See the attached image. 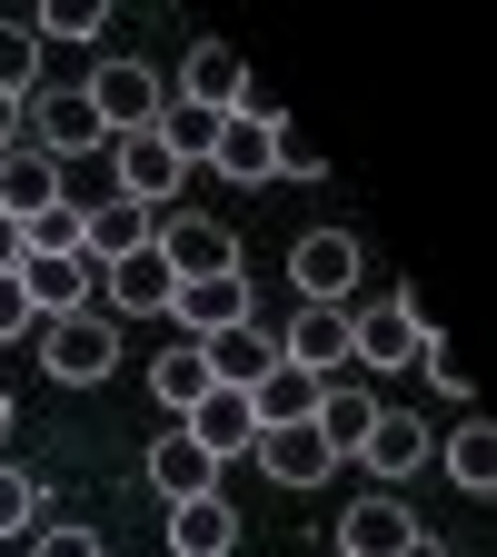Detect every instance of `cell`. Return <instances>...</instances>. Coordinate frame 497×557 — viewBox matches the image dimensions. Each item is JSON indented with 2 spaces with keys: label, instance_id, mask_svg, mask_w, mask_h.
<instances>
[{
  "label": "cell",
  "instance_id": "cell-11",
  "mask_svg": "<svg viewBox=\"0 0 497 557\" xmlns=\"http://www.w3.org/2000/svg\"><path fill=\"white\" fill-rule=\"evenodd\" d=\"M269 129H278V110H269V100H239V110L220 120V139H209V170L239 180V189H259V180H269Z\"/></svg>",
  "mask_w": 497,
  "mask_h": 557
},
{
  "label": "cell",
  "instance_id": "cell-6",
  "mask_svg": "<svg viewBox=\"0 0 497 557\" xmlns=\"http://www.w3.org/2000/svg\"><path fill=\"white\" fill-rule=\"evenodd\" d=\"M100 160H110V189H120L129 209H150V220H160V209L179 199V180H189V170H179V160L160 150V139H150V129H139V139H110V150H100Z\"/></svg>",
  "mask_w": 497,
  "mask_h": 557
},
{
  "label": "cell",
  "instance_id": "cell-17",
  "mask_svg": "<svg viewBox=\"0 0 497 557\" xmlns=\"http://www.w3.org/2000/svg\"><path fill=\"white\" fill-rule=\"evenodd\" d=\"M150 487H160L170 508H179V498H220V458H209L189 429H160V438H150Z\"/></svg>",
  "mask_w": 497,
  "mask_h": 557
},
{
  "label": "cell",
  "instance_id": "cell-33",
  "mask_svg": "<svg viewBox=\"0 0 497 557\" xmlns=\"http://www.w3.org/2000/svg\"><path fill=\"white\" fill-rule=\"evenodd\" d=\"M30 557H110V547H100L90 528H70V518H60V528H30Z\"/></svg>",
  "mask_w": 497,
  "mask_h": 557
},
{
  "label": "cell",
  "instance_id": "cell-31",
  "mask_svg": "<svg viewBox=\"0 0 497 557\" xmlns=\"http://www.w3.org/2000/svg\"><path fill=\"white\" fill-rule=\"evenodd\" d=\"M418 369H428V388H438L448 408H468V369L448 359V338H418Z\"/></svg>",
  "mask_w": 497,
  "mask_h": 557
},
{
  "label": "cell",
  "instance_id": "cell-23",
  "mask_svg": "<svg viewBox=\"0 0 497 557\" xmlns=\"http://www.w3.org/2000/svg\"><path fill=\"white\" fill-rule=\"evenodd\" d=\"M129 249H150V209L100 199L90 220H80V259H90V269H110V259H129Z\"/></svg>",
  "mask_w": 497,
  "mask_h": 557
},
{
  "label": "cell",
  "instance_id": "cell-8",
  "mask_svg": "<svg viewBox=\"0 0 497 557\" xmlns=\"http://www.w3.org/2000/svg\"><path fill=\"white\" fill-rule=\"evenodd\" d=\"M150 249L170 259V278H220V269H239V239L220 230V220H150Z\"/></svg>",
  "mask_w": 497,
  "mask_h": 557
},
{
  "label": "cell",
  "instance_id": "cell-36",
  "mask_svg": "<svg viewBox=\"0 0 497 557\" xmlns=\"http://www.w3.org/2000/svg\"><path fill=\"white\" fill-rule=\"evenodd\" d=\"M0 269H21V230L11 220H0Z\"/></svg>",
  "mask_w": 497,
  "mask_h": 557
},
{
  "label": "cell",
  "instance_id": "cell-18",
  "mask_svg": "<svg viewBox=\"0 0 497 557\" xmlns=\"http://www.w3.org/2000/svg\"><path fill=\"white\" fill-rule=\"evenodd\" d=\"M369 418H378V398H369V379H319V408H309V429L328 438V458H359V438H369Z\"/></svg>",
  "mask_w": 497,
  "mask_h": 557
},
{
  "label": "cell",
  "instance_id": "cell-5",
  "mask_svg": "<svg viewBox=\"0 0 497 557\" xmlns=\"http://www.w3.org/2000/svg\"><path fill=\"white\" fill-rule=\"evenodd\" d=\"M289 278H299V309H348V289H359V230H309L289 249Z\"/></svg>",
  "mask_w": 497,
  "mask_h": 557
},
{
  "label": "cell",
  "instance_id": "cell-37",
  "mask_svg": "<svg viewBox=\"0 0 497 557\" xmlns=\"http://www.w3.org/2000/svg\"><path fill=\"white\" fill-rule=\"evenodd\" d=\"M398 557H448V547H438V537H428V528H418V537H408V547H398Z\"/></svg>",
  "mask_w": 497,
  "mask_h": 557
},
{
  "label": "cell",
  "instance_id": "cell-7",
  "mask_svg": "<svg viewBox=\"0 0 497 557\" xmlns=\"http://www.w3.org/2000/svg\"><path fill=\"white\" fill-rule=\"evenodd\" d=\"M160 319H170V329H189V348H199V338H220V329H239V319H249V278H239V269H220V278H179Z\"/></svg>",
  "mask_w": 497,
  "mask_h": 557
},
{
  "label": "cell",
  "instance_id": "cell-4",
  "mask_svg": "<svg viewBox=\"0 0 497 557\" xmlns=\"http://www.w3.org/2000/svg\"><path fill=\"white\" fill-rule=\"evenodd\" d=\"M418 338H428V319H418V299L398 289V299H378V309H359L348 319V369H418Z\"/></svg>",
  "mask_w": 497,
  "mask_h": 557
},
{
  "label": "cell",
  "instance_id": "cell-20",
  "mask_svg": "<svg viewBox=\"0 0 497 557\" xmlns=\"http://www.w3.org/2000/svg\"><path fill=\"white\" fill-rule=\"evenodd\" d=\"M278 359L309 369V379H338L348 369V309H299L289 329H278Z\"/></svg>",
  "mask_w": 497,
  "mask_h": 557
},
{
  "label": "cell",
  "instance_id": "cell-32",
  "mask_svg": "<svg viewBox=\"0 0 497 557\" xmlns=\"http://www.w3.org/2000/svg\"><path fill=\"white\" fill-rule=\"evenodd\" d=\"M21 249H70L80 259V209H40V220L21 230Z\"/></svg>",
  "mask_w": 497,
  "mask_h": 557
},
{
  "label": "cell",
  "instance_id": "cell-15",
  "mask_svg": "<svg viewBox=\"0 0 497 557\" xmlns=\"http://www.w3.org/2000/svg\"><path fill=\"white\" fill-rule=\"evenodd\" d=\"M21 289H30L40 319H70V309H90L100 269H90V259H70V249H21Z\"/></svg>",
  "mask_w": 497,
  "mask_h": 557
},
{
  "label": "cell",
  "instance_id": "cell-26",
  "mask_svg": "<svg viewBox=\"0 0 497 557\" xmlns=\"http://www.w3.org/2000/svg\"><path fill=\"white\" fill-rule=\"evenodd\" d=\"M448 478L468 487V498H487V487H497V438H487V418H468V429L448 438Z\"/></svg>",
  "mask_w": 497,
  "mask_h": 557
},
{
  "label": "cell",
  "instance_id": "cell-24",
  "mask_svg": "<svg viewBox=\"0 0 497 557\" xmlns=\"http://www.w3.org/2000/svg\"><path fill=\"white\" fill-rule=\"evenodd\" d=\"M309 408H319V379H309V369H289V359H278V369L249 388V418H259V429H299Z\"/></svg>",
  "mask_w": 497,
  "mask_h": 557
},
{
  "label": "cell",
  "instance_id": "cell-13",
  "mask_svg": "<svg viewBox=\"0 0 497 557\" xmlns=\"http://www.w3.org/2000/svg\"><path fill=\"white\" fill-rule=\"evenodd\" d=\"M249 458L269 468V487H328L338 478V458H328V438L309 429V418H299V429H259Z\"/></svg>",
  "mask_w": 497,
  "mask_h": 557
},
{
  "label": "cell",
  "instance_id": "cell-10",
  "mask_svg": "<svg viewBox=\"0 0 497 557\" xmlns=\"http://www.w3.org/2000/svg\"><path fill=\"white\" fill-rule=\"evenodd\" d=\"M359 468H369L378 487L418 478V468H428V418H418V408H378V418H369V438H359Z\"/></svg>",
  "mask_w": 497,
  "mask_h": 557
},
{
  "label": "cell",
  "instance_id": "cell-27",
  "mask_svg": "<svg viewBox=\"0 0 497 557\" xmlns=\"http://www.w3.org/2000/svg\"><path fill=\"white\" fill-rule=\"evenodd\" d=\"M40 90V40L30 21H0V100H30Z\"/></svg>",
  "mask_w": 497,
  "mask_h": 557
},
{
  "label": "cell",
  "instance_id": "cell-3",
  "mask_svg": "<svg viewBox=\"0 0 497 557\" xmlns=\"http://www.w3.org/2000/svg\"><path fill=\"white\" fill-rule=\"evenodd\" d=\"M80 100L100 110V139H139V129L160 120L170 90H160V70H150V60H100L90 81H80Z\"/></svg>",
  "mask_w": 497,
  "mask_h": 557
},
{
  "label": "cell",
  "instance_id": "cell-14",
  "mask_svg": "<svg viewBox=\"0 0 497 557\" xmlns=\"http://www.w3.org/2000/svg\"><path fill=\"white\" fill-rule=\"evenodd\" d=\"M170 100H189V110H209V120H229L239 100H249V70H239V50L229 40H199L189 60H179V90Z\"/></svg>",
  "mask_w": 497,
  "mask_h": 557
},
{
  "label": "cell",
  "instance_id": "cell-1",
  "mask_svg": "<svg viewBox=\"0 0 497 557\" xmlns=\"http://www.w3.org/2000/svg\"><path fill=\"white\" fill-rule=\"evenodd\" d=\"M30 338H40V369H50L60 388H90V379H110V369H120V319H110V309L40 319Z\"/></svg>",
  "mask_w": 497,
  "mask_h": 557
},
{
  "label": "cell",
  "instance_id": "cell-19",
  "mask_svg": "<svg viewBox=\"0 0 497 557\" xmlns=\"http://www.w3.org/2000/svg\"><path fill=\"white\" fill-rule=\"evenodd\" d=\"M40 209H60V160H40L30 139H21V150H0V220L30 230Z\"/></svg>",
  "mask_w": 497,
  "mask_h": 557
},
{
  "label": "cell",
  "instance_id": "cell-2",
  "mask_svg": "<svg viewBox=\"0 0 497 557\" xmlns=\"http://www.w3.org/2000/svg\"><path fill=\"white\" fill-rule=\"evenodd\" d=\"M21 139H30L40 160H100L110 150V139H100V110L80 90H50V81L21 100Z\"/></svg>",
  "mask_w": 497,
  "mask_h": 557
},
{
  "label": "cell",
  "instance_id": "cell-22",
  "mask_svg": "<svg viewBox=\"0 0 497 557\" xmlns=\"http://www.w3.org/2000/svg\"><path fill=\"white\" fill-rule=\"evenodd\" d=\"M239 547V508L229 498H179L170 508V557H229Z\"/></svg>",
  "mask_w": 497,
  "mask_h": 557
},
{
  "label": "cell",
  "instance_id": "cell-9",
  "mask_svg": "<svg viewBox=\"0 0 497 557\" xmlns=\"http://www.w3.org/2000/svg\"><path fill=\"white\" fill-rule=\"evenodd\" d=\"M170 289H179L170 259H160V249H129V259H110V269H100V299H90V309H110V319H160V309H170Z\"/></svg>",
  "mask_w": 497,
  "mask_h": 557
},
{
  "label": "cell",
  "instance_id": "cell-30",
  "mask_svg": "<svg viewBox=\"0 0 497 557\" xmlns=\"http://www.w3.org/2000/svg\"><path fill=\"white\" fill-rule=\"evenodd\" d=\"M30 528H40V478L0 468V537H30Z\"/></svg>",
  "mask_w": 497,
  "mask_h": 557
},
{
  "label": "cell",
  "instance_id": "cell-16",
  "mask_svg": "<svg viewBox=\"0 0 497 557\" xmlns=\"http://www.w3.org/2000/svg\"><path fill=\"white\" fill-rule=\"evenodd\" d=\"M199 359H209V388H259L269 369H278V329H259V319H239V329H220V338H199Z\"/></svg>",
  "mask_w": 497,
  "mask_h": 557
},
{
  "label": "cell",
  "instance_id": "cell-28",
  "mask_svg": "<svg viewBox=\"0 0 497 557\" xmlns=\"http://www.w3.org/2000/svg\"><path fill=\"white\" fill-rule=\"evenodd\" d=\"M319 170H328L319 139H309L299 120H278V129H269V180H319Z\"/></svg>",
  "mask_w": 497,
  "mask_h": 557
},
{
  "label": "cell",
  "instance_id": "cell-12",
  "mask_svg": "<svg viewBox=\"0 0 497 557\" xmlns=\"http://www.w3.org/2000/svg\"><path fill=\"white\" fill-rule=\"evenodd\" d=\"M408 537H418V518H408L398 487H369V498H348V518H338V557H398Z\"/></svg>",
  "mask_w": 497,
  "mask_h": 557
},
{
  "label": "cell",
  "instance_id": "cell-25",
  "mask_svg": "<svg viewBox=\"0 0 497 557\" xmlns=\"http://www.w3.org/2000/svg\"><path fill=\"white\" fill-rule=\"evenodd\" d=\"M150 388H160V408H179V418H189V408L209 398V359L179 338V348H160V359H150Z\"/></svg>",
  "mask_w": 497,
  "mask_h": 557
},
{
  "label": "cell",
  "instance_id": "cell-34",
  "mask_svg": "<svg viewBox=\"0 0 497 557\" xmlns=\"http://www.w3.org/2000/svg\"><path fill=\"white\" fill-rule=\"evenodd\" d=\"M30 329H40V309L21 289V269H0V338H30Z\"/></svg>",
  "mask_w": 497,
  "mask_h": 557
},
{
  "label": "cell",
  "instance_id": "cell-21",
  "mask_svg": "<svg viewBox=\"0 0 497 557\" xmlns=\"http://www.w3.org/2000/svg\"><path fill=\"white\" fill-rule=\"evenodd\" d=\"M179 429H189V438H199L209 458H220V468H229V458H239V448L259 438V418H249V398H239V388H209V398H199V408L179 418Z\"/></svg>",
  "mask_w": 497,
  "mask_h": 557
},
{
  "label": "cell",
  "instance_id": "cell-38",
  "mask_svg": "<svg viewBox=\"0 0 497 557\" xmlns=\"http://www.w3.org/2000/svg\"><path fill=\"white\" fill-rule=\"evenodd\" d=\"M0 438H11V388H0Z\"/></svg>",
  "mask_w": 497,
  "mask_h": 557
},
{
  "label": "cell",
  "instance_id": "cell-35",
  "mask_svg": "<svg viewBox=\"0 0 497 557\" xmlns=\"http://www.w3.org/2000/svg\"><path fill=\"white\" fill-rule=\"evenodd\" d=\"M0 150H21V100H0Z\"/></svg>",
  "mask_w": 497,
  "mask_h": 557
},
{
  "label": "cell",
  "instance_id": "cell-29",
  "mask_svg": "<svg viewBox=\"0 0 497 557\" xmlns=\"http://www.w3.org/2000/svg\"><path fill=\"white\" fill-rule=\"evenodd\" d=\"M100 0H40V21H30V40H100Z\"/></svg>",
  "mask_w": 497,
  "mask_h": 557
}]
</instances>
